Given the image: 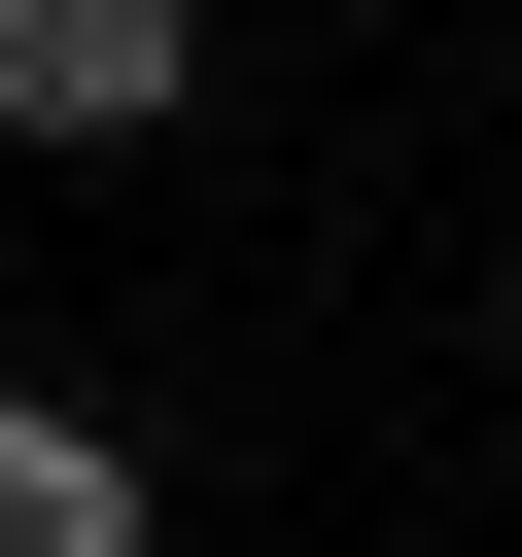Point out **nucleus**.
Here are the masks:
<instances>
[{
  "label": "nucleus",
  "mask_w": 522,
  "mask_h": 557,
  "mask_svg": "<svg viewBox=\"0 0 522 557\" xmlns=\"http://www.w3.org/2000/svg\"><path fill=\"white\" fill-rule=\"evenodd\" d=\"M174 104H209V0H0V139L104 174V139H174Z\"/></svg>",
  "instance_id": "f257e3e1"
},
{
  "label": "nucleus",
  "mask_w": 522,
  "mask_h": 557,
  "mask_svg": "<svg viewBox=\"0 0 522 557\" xmlns=\"http://www.w3.org/2000/svg\"><path fill=\"white\" fill-rule=\"evenodd\" d=\"M0 557H174V487H139V418H70V383H0Z\"/></svg>",
  "instance_id": "f03ea898"
}]
</instances>
